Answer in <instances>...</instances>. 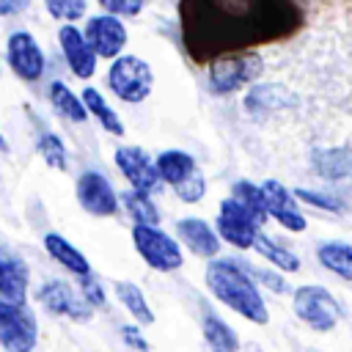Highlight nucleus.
Masks as SVG:
<instances>
[{"instance_id": "nucleus-1", "label": "nucleus", "mask_w": 352, "mask_h": 352, "mask_svg": "<svg viewBox=\"0 0 352 352\" xmlns=\"http://www.w3.org/2000/svg\"><path fill=\"white\" fill-rule=\"evenodd\" d=\"M300 25L294 0H179L182 44L195 63L289 38Z\"/></svg>"}, {"instance_id": "nucleus-2", "label": "nucleus", "mask_w": 352, "mask_h": 352, "mask_svg": "<svg viewBox=\"0 0 352 352\" xmlns=\"http://www.w3.org/2000/svg\"><path fill=\"white\" fill-rule=\"evenodd\" d=\"M206 286L220 302H226L231 311H236L248 322H253V324L270 322V311H267L256 283L250 280V275L239 267V261H231V258L212 261L206 267Z\"/></svg>"}, {"instance_id": "nucleus-3", "label": "nucleus", "mask_w": 352, "mask_h": 352, "mask_svg": "<svg viewBox=\"0 0 352 352\" xmlns=\"http://www.w3.org/2000/svg\"><path fill=\"white\" fill-rule=\"evenodd\" d=\"M107 85L121 102L135 104V102H143L151 94L154 74H151L146 60H140L135 55H121V58L113 60V66L107 72Z\"/></svg>"}, {"instance_id": "nucleus-4", "label": "nucleus", "mask_w": 352, "mask_h": 352, "mask_svg": "<svg viewBox=\"0 0 352 352\" xmlns=\"http://www.w3.org/2000/svg\"><path fill=\"white\" fill-rule=\"evenodd\" d=\"M261 74V58L253 52H239V55H226L209 63V88L214 94H231L239 91L242 85L253 82Z\"/></svg>"}, {"instance_id": "nucleus-5", "label": "nucleus", "mask_w": 352, "mask_h": 352, "mask_svg": "<svg viewBox=\"0 0 352 352\" xmlns=\"http://www.w3.org/2000/svg\"><path fill=\"white\" fill-rule=\"evenodd\" d=\"M294 314L314 330L327 333L341 319V305L322 286H300L294 292Z\"/></svg>"}, {"instance_id": "nucleus-6", "label": "nucleus", "mask_w": 352, "mask_h": 352, "mask_svg": "<svg viewBox=\"0 0 352 352\" xmlns=\"http://www.w3.org/2000/svg\"><path fill=\"white\" fill-rule=\"evenodd\" d=\"M38 330L36 316L22 302L0 300V344L6 352H30L36 346Z\"/></svg>"}, {"instance_id": "nucleus-7", "label": "nucleus", "mask_w": 352, "mask_h": 352, "mask_svg": "<svg viewBox=\"0 0 352 352\" xmlns=\"http://www.w3.org/2000/svg\"><path fill=\"white\" fill-rule=\"evenodd\" d=\"M132 242H135V250L143 256V261L148 267H154L160 272H170V270L182 267L179 245L165 231H160L157 226H135L132 228Z\"/></svg>"}, {"instance_id": "nucleus-8", "label": "nucleus", "mask_w": 352, "mask_h": 352, "mask_svg": "<svg viewBox=\"0 0 352 352\" xmlns=\"http://www.w3.org/2000/svg\"><path fill=\"white\" fill-rule=\"evenodd\" d=\"M258 220L234 198H226L217 212V234L234 248H253L258 239Z\"/></svg>"}, {"instance_id": "nucleus-9", "label": "nucleus", "mask_w": 352, "mask_h": 352, "mask_svg": "<svg viewBox=\"0 0 352 352\" xmlns=\"http://www.w3.org/2000/svg\"><path fill=\"white\" fill-rule=\"evenodd\" d=\"M116 165L132 182V190L154 192L160 187V182H162V176L157 170V162H151V157L140 146H121L116 151Z\"/></svg>"}, {"instance_id": "nucleus-10", "label": "nucleus", "mask_w": 352, "mask_h": 352, "mask_svg": "<svg viewBox=\"0 0 352 352\" xmlns=\"http://www.w3.org/2000/svg\"><path fill=\"white\" fill-rule=\"evenodd\" d=\"M85 38H88V44L94 47V52L99 58H116L126 44V28H124V22L118 16L99 14V16L88 19Z\"/></svg>"}, {"instance_id": "nucleus-11", "label": "nucleus", "mask_w": 352, "mask_h": 352, "mask_svg": "<svg viewBox=\"0 0 352 352\" xmlns=\"http://www.w3.org/2000/svg\"><path fill=\"white\" fill-rule=\"evenodd\" d=\"M8 63L16 77L33 82L44 74V52L28 30H16L8 38Z\"/></svg>"}, {"instance_id": "nucleus-12", "label": "nucleus", "mask_w": 352, "mask_h": 352, "mask_svg": "<svg viewBox=\"0 0 352 352\" xmlns=\"http://www.w3.org/2000/svg\"><path fill=\"white\" fill-rule=\"evenodd\" d=\"M77 201L85 212L96 214V217H110L118 209L116 192L110 187V182L99 173V170H85L77 182Z\"/></svg>"}, {"instance_id": "nucleus-13", "label": "nucleus", "mask_w": 352, "mask_h": 352, "mask_svg": "<svg viewBox=\"0 0 352 352\" xmlns=\"http://www.w3.org/2000/svg\"><path fill=\"white\" fill-rule=\"evenodd\" d=\"M38 302L50 311V314H58V316H69L74 322H85L91 319V305L88 300H80L69 283L63 280H50L38 289Z\"/></svg>"}, {"instance_id": "nucleus-14", "label": "nucleus", "mask_w": 352, "mask_h": 352, "mask_svg": "<svg viewBox=\"0 0 352 352\" xmlns=\"http://www.w3.org/2000/svg\"><path fill=\"white\" fill-rule=\"evenodd\" d=\"M261 190H264V204H267V214L270 217H275L283 228H289V231H305V217H302V212L297 209V201H294V192H289L280 182H275V179H267L264 184H261Z\"/></svg>"}, {"instance_id": "nucleus-15", "label": "nucleus", "mask_w": 352, "mask_h": 352, "mask_svg": "<svg viewBox=\"0 0 352 352\" xmlns=\"http://www.w3.org/2000/svg\"><path fill=\"white\" fill-rule=\"evenodd\" d=\"M58 41H60V50H63V55H66V63H69V69L80 77V80H88L94 72H96V52H94V47L88 44V38H85V33H80L74 25H63L60 30H58Z\"/></svg>"}, {"instance_id": "nucleus-16", "label": "nucleus", "mask_w": 352, "mask_h": 352, "mask_svg": "<svg viewBox=\"0 0 352 352\" xmlns=\"http://www.w3.org/2000/svg\"><path fill=\"white\" fill-rule=\"evenodd\" d=\"M25 297H28V264L8 248H0V300L25 305Z\"/></svg>"}, {"instance_id": "nucleus-17", "label": "nucleus", "mask_w": 352, "mask_h": 352, "mask_svg": "<svg viewBox=\"0 0 352 352\" xmlns=\"http://www.w3.org/2000/svg\"><path fill=\"white\" fill-rule=\"evenodd\" d=\"M179 236H182V242H187V248L195 253V256H214L217 250H220V239H217V234L204 223V220H198V217H184V220H179Z\"/></svg>"}, {"instance_id": "nucleus-18", "label": "nucleus", "mask_w": 352, "mask_h": 352, "mask_svg": "<svg viewBox=\"0 0 352 352\" xmlns=\"http://www.w3.org/2000/svg\"><path fill=\"white\" fill-rule=\"evenodd\" d=\"M154 162H157V170H160V176H162V182H168L170 187H179V184H184L190 176L198 173L195 160H192L187 151H176V148L162 151Z\"/></svg>"}, {"instance_id": "nucleus-19", "label": "nucleus", "mask_w": 352, "mask_h": 352, "mask_svg": "<svg viewBox=\"0 0 352 352\" xmlns=\"http://www.w3.org/2000/svg\"><path fill=\"white\" fill-rule=\"evenodd\" d=\"M44 248H47V253H50L55 261H60V264H63L66 270H72L74 275H80V278L91 275L88 258H85L72 242H66L60 234H47V236H44Z\"/></svg>"}, {"instance_id": "nucleus-20", "label": "nucleus", "mask_w": 352, "mask_h": 352, "mask_svg": "<svg viewBox=\"0 0 352 352\" xmlns=\"http://www.w3.org/2000/svg\"><path fill=\"white\" fill-rule=\"evenodd\" d=\"M319 264L324 270H330L333 275L352 280V245L349 242H324L316 250Z\"/></svg>"}, {"instance_id": "nucleus-21", "label": "nucleus", "mask_w": 352, "mask_h": 352, "mask_svg": "<svg viewBox=\"0 0 352 352\" xmlns=\"http://www.w3.org/2000/svg\"><path fill=\"white\" fill-rule=\"evenodd\" d=\"M286 104H294V96L280 88V85H256L248 99H245V107L250 113H264V110H280Z\"/></svg>"}, {"instance_id": "nucleus-22", "label": "nucleus", "mask_w": 352, "mask_h": 352, "mask_svg": "<svg viewBox=\"0 0 352 352\" xmlns=\"http://www.w3.org/2000/svg\"><path fill=\"white\" fill-rule=\"evenodd\" d=\"M314 168L324 179H341L352 168V148H322V151H314Z\"/></svg>"}, {"instance_id": "nucleus-23", "label": "nucleus", "mask_w": 352, "mask_h": 352, "mask_svg": "<svg viewBox=\"0 0 352 352\" xmlns=\"http://www.w3.org/2000/svg\"><path fill=\"white\" fill-rule=\"evenodd\" d=\"M204 338L212 346V352H236L239 349L236 333L220 316H212V314L204 316Z\"/></svg>"}, {"instance_id": "nucleus-24", "label": "nucleus", "mask_w": 352, "mask_h": 352, "mask_svg": "<svg viewBox=\"0 0 352 352\" xmlns=\"http://www.w3.org/2000/svg\"><path fill=\"white\" fill-rule=\"evenodd\" d=\"M82 104H85V110L91 113V116H96V121L107 129V132H113V135H124V124H121V118L116 116V110H110V104L104 102V96L96 91V88H85L82 91Z\"/></svg>"}, {"instance_id": "nucleus-25", "label": "nucleus", "mask_w": 352, "mask_h": 352, "mask_svg": "<svg viewBox=\"0 0 352 352\" xmlns=\"http://www.w3.org/2000/svg\"><path fill=\"white\" fill-rule=\"evenodd\" d=\"M50 99H52V104H55V110H58L60 116H66V118H72V121H85V118H88V110H85L82 99H77V96L69 91L66 82H52V85H50Z\"/></svg>"}, {"instance_id": "nucleus-26", "label": "nucleus", "mask_w": 352, "mask_h": 352, "mask_svg": "<svg viewBox=\"0 0 352 352\" xmlns=\"http://www.w3.org/2000/svg\"><path fill=\"white\" fill-rule=\"evenodd\" d=\"M272 267H278V270H283V272H297L300 270V258L292 253V250H286V248H280L278 242H272L270 236H264V234H258V239H256V245H253Z\"/></svg>"}, {"instance_id": "nucleus-27", "label": "nucleus", "mask_w": 352, "mask_h": 352, "mask_svg": "<svg viewBox=\"0 0 352 352\" xmlns=\"http://www.w3.org/2000/svg\"><path fill=\"white\" fill-rule=\"evenodd\" d=\"M231 198L239 201L258 223H264V217H267V204H264V190H261L258 184H253V182H236V184L231 187Z\"/></svg>"}, {"instance_id": "nucleus-28", "label": "nucleus", "mask_w": 352, "mask_h": 352, "mask_svg": "<svg viewBox=\"0 0 352 352\" xmlns=\"http://www.w3.org/2000/svg\"><path fill=\"white\" fill-rule=\"evenodd\" d=\"M116 294H118V300L126 305V311L138 319V322H143V324H151L154 322V314L148 311V302H146V297H143V292L135 286V283H116Z\"/></svg>"}, {"instance_id": "nucleus-29", "label": "nucleus", "mask_w": 352, "mask_h": 352, "mask_svg": "<svg viewBox=\"0 0 352 352\" xmlns=\"http://www.w3.org/2000/svg\"><path fill=\"white\" fill-rule=\"evenodd\" d=\"M124 204H126V209H129L132 220H138V226H157L160 212H157L154 201L148 198V192L129 190V192H124Z\"/></svg>"}, {"instance_id": "nucleus-30", "label": "nucleus", "mask_w": 352, "mask_h": 352, "mask_svg": "<svg viewBox=\"0 0 352 352\" xmlns=\"http://www.w3.org/2000/svg\"><path fill=\"white\" fill-rule=\"evenodd\" d=\"M38 154H41L44 162H47L50 168H55V170H66V168H69L66 146H63V140H60L58 135H52V132H44V135L38 138Z\"/></svg>"}, {"instance_id": "nucleus-31", "label": "nucleus", "mask_w": 352, "mask_h": 352, "mask_svg": "<svg viewBox=\"0 0 352 352\" xmlns=\"http://www.w3.org/2000/svg\"><path fill=\"white\" fill-rule=\"evenodd\" d=\"M44 6L55 19H63V22L80 19L85 14V0H44Z\"/></svg>"}, {"instance_id": "nucleus-32", "label": "nucleus", "mask_w": 352, "mask_h": 352, "mask_svg": "<svg viewBox=\"0 0 352 352\" xmlns=\"http://www.w3.org/2000/svg\"><path fill=\"white\" fill-rule=\"evenodd\" d=\"M294 198L311 204V206H319V209H327V212H341V201L333 198V195H324V192H314V190H305V187H297L294 190Z\"/></svg>"}, {"instance_id": "nucleus-33", "label": "nucleus", "mask_w": 352, "mask_h": 352, "mask_svg": "<svg viewBox=\"0 0 352 352\" xmlns=\"http://www.w3.org/2000/svg\"><path fill=\"white\" fill-rule=\"evenodd\" d=\"M173 190L179 192V198H182V201L195 204V201H201V198H204V192H206V182H204V176H201V170H198L195 176H190L184 184H179V187H173Z\"/></svg>"}, {"instance_id": "nucleus-34", "label": "nucleus", "mask_w": 352, "mask_h": 352, "mask_svg": "<svg viewBox=\"0 0 352 352\" xmlns=\"http://www.w3.org/2000/svg\"><path fill=\"white\" fill-rule=\"evenodd\" d=\"M99 6L113 16H135L143 8V0H99Z\"/></svg>"}, {"instance_id": "nucleus-35", "label": "nucleus", "mask_w": 352, "mask_h": 352, "mask_svg": "<svg viewBox=\"0 0 352 352\" xmlns=\"http://www.w3.org/2000/svg\"><path fill=\"white\" fill-rule=\"evenodd\" d=\"M82 294H85V300H88V305H102L104 302V294H102V286L91 278V275H85L82 278Z\"/></svg>"}, {"instance_id": "nucleus-36", "label": "nucleus", "mask_w": 352, "mask_h": 352, "mask_svg": "<svg viewBox=\"0 0 352 352\" xmlns=\"http://www.w3.org/2000/svg\"><path fill=\"white\" fill-rule=\"evenodd\" d=\"M121 336H124V341H126L129 346H135L138 352H148V344L143 341V336H140L138 327H121Z\"/></svg>"}, {"instance_id": "nucleus-37", "label": "nucleus", "mask_w": 352, "mask_h": 352, "mask_svg": "<svg viewBox=\"0 0 352 352\" xmlns=\"http://www.w3.org/2000/svg\"><path fill=\"white\" fill-rule=\"evenodd\" d=\"M30 0H0V16H11V14H19L22 8H28Z\"/></svg>"}, {"instance_id": "nucleus-38", "label": "nucleus", "mask_w": 352, "mask_h": 352, "mask_svg": "<svg viewBox=\"0 0 352 352\" xmlns=\"http://www.w3.org/2000/svg\"><path fill=\"white\" fill-rule=\"evenodd\" d=\"M0 151H3V154L8 151V143H6V138H3V135H0Z\"/></svg>"}]
</instances>
